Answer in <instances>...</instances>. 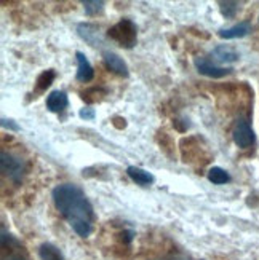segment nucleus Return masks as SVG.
<instances>
[{
  "label": "nucleus",
  "instance_id": "obj_20",
  "mask_svg": "<svg viewBox=\"0 0 259 260\" xmlns=\"http://www.w3.org/2000/svg\"><path fill=\"white\" fill-rule=\"evenodd\" d=\"M0 123H2V128H5V129H10V131H19V126L16 125V123L13 121V120H7V118H2L0 120Z\"/></svg>",
  "mask_w": 259,
  "mask_h": 260
},
{
  "label": "nucleus",
  "instance_id": "obj_22",
  "mask_svg": "<svg viewBox=\"0 0 259 260\" xmlns=\"http://www.w3.org/2000/svg\"><path fill=\"white\" fill-rule=\"evenodd\" d=\"M4 260H29L24 254L21 252H15V254H10L8 257H4Z\"/></svg>",
  "mask_w": 259,
  "mask_h": 260
},
{
  "label": "nucleus",
  "instance_id": "obj_13",
  "mask_svg": "<svg viewBox=\"0 0 259 260\" xmlns=\"http://www.w3.org/2000/svg\"><path fill=\"white\" fill-rule=\"evenodd\" d=\"M104 96H107V89L101 88V86H93V88H88L85 91L80 93V98L88 104H93L98 103V101H103Z\"/></svg>",
  "mask_w": 259,
  "mask_h": 260
},
{
  "label": "nucleus",
  "instance_id": "obj_15",
  "mask_svg": "<svg viewBox=\"0 0 259 260\" xmlns=\"http://www.w3.org/2000/svg\"><path fill=\"white\" fill-rule=\"evenodd\" d=\"M39 255L42 260H64L61 251L51 243H43L39 247Z\"/></svg>",
  "mask_w": 259,
  "mask_h": 260
},
{
  "label": "nucleus",
  "instance_id": "obj_18",
  "mask_svg": "<svg viewBox=\"0 0 259 260\" xmlns=\"http://www.w3.org/2000/svg\"><path fill=\"white\" fill-rule=\"evenodd\" d=\"M104 2L103 0H85L83 2V8L87 16H98L104 11Z\"/></svg>",
  "mask_w": 259,
  "mask_h": 260
},
{
  "label": "nucleus",
  "instance_id": "obj_7",
  "mask_svg": "<svg viewBox=\"0 0 259 260\" xmlns=\"http://www.w3.org/2000/svg\"><path fill=\"white\" fill-rule=\"evenodd\" d=\"M103 61H104V66L110 72H114V74H117L120 77H128L130 75L127 62L123 61L119 54H116L114 51H103Z\"/></svg>",
  "mask_w": 259,
  "mask_h": 260
},
{
  "label": "nucleus",
  "instance_id": "obj_19",
  "mask_svg": "<svg viewBox=\"0 0 259 260\" xmlns=\"http://www.w3.org/2000/svg\"><path fill=\"white\" fill-rule=\"evenodd\" d=\"M95 109L92 107H83L80 109V112H78V117H80L82 120H95Z\"/></svg>",
  "mask_w": 259,
  "mask_h": 260
},
{
  "label": "nucleus",
  "instance_id": "obj_8",
  "mask_svg": "<svg viewBox=\"0 0 259 260\" xmlns=\"http://www.w3.org/2000/svg\"><path fill=\"white\" fill-rule=\"evenodd\" d=\"M75 59H77V80L82 83H88L93 80L95 77V69L93 66L90 64V61L87 59V56L82 51L75 53Z\"/></svg>",
  "mask_w": 259,
  "mask_h": 260
},
{
  "label": "nucleus",
  "instance_id": "obj_3",
  "mask_svg": "<svg viewBox=\"0 0 259 260\" xmlns=\"http://www.w3.org/2000/svg\"><path fill=\"white\" fill-rule=\"evenodd\" d=\"M0 169H2V174L8 177L13 184H21L26 176L27 166L21 156L10 152H2L0 153Z\"/></svg>",
  "mask_w": 259,
  "mask_h": 260
},
{
  "label": "nucleus",
  "instance_id": "obj_4",
  "mask_svg": "<svg viewBox=\"0 0 259 260\" xmlns=\"http://www.w3.org/2000/svg\"><path fill=\"white\" fill-rule=\"evenodd\" d=\"M232 139L235 145L240 147V149H250L251 145L256 142V134L251 128L250 120L246 118H239L235 126L232 129Z\"/></svg>",
  "mask_w": 259,
  "mask_h": 260
},
{
  "label": "nucleus",
  "instance_id": "obj_10",
  "mask_svg": "<svg viewBox=\"0 0 259 260\" xmlns=\"http://www.w3.org/2000/svg\"><path fill=\"white\" fill-rule=\"evenodd\" d=\"M251 32V22L248 21H242L239 24H235L227 29H221L218 32V36L224 40H234V39H242L246 37Z\"/></svg>",
  "mask_w": 259,
  "mask_h": 260
},
{
  "label": "nucleus",
  "instance_id": "obj_2",
  "mask_svg": "<svg viewBox=\"0 0 259 260\" xmlns=\"http://www.w3.org/2000/svg\"><path fill=\"white\" fill-rule=\"evenodd\" d=\"M107 37L110 40H114L116 43H119L122 48L130 50L133 47H136V43H138V27L131 19L123 18L117 24L109 27Z\"/></svg>",
  "mask_w": 259,
  "mask_h": 260
},
{
  "label": "nucleus",
  "instance_id": "obj_17",
  "mask_svg": "<svg viewBox=\"0 0 259 260\" xmlns=\"http://www.w3.org/2000/svg\"><path fill=\"white\" fill-rule=\"evenodd\" d=\"M218 5H219L221 15L226 19H234L237 16V13L240 11V7H242L240 2H232V0H226V2L221 0V2H218Z\"/></svg>",
  "mask_w": 259,
  "mask_h": 260
},
{
  "label": "nucleus",
  "instance_id": "obj_1",
  "mask_svg": "<svg viewBox=\"0 0 259 260\" xmlns=\"http://www.w3.org/2000/svg\"><path fill=\"white\" fill-rule=\"evenodd\" d=\"M53 203L72 230L87 238L92 235L95 225V211L83 190L75 184H61L53 188Z\"/></svg>",
  "mask_w": 259,
  "mask_h": 260
},
{
  "label": "nucleus",
  "instance_id": "obj_16",
  "mask_svg": "<svg viewBox=\"0 0 259 260\" xmlns=\"http://www.w3.org/2000/svg\"><path fill=\"white\" fill-rule=\"evenodd\" d=\"M208 180L215 185H222V184L231 182V176L226 169H222L219 166H213L208 171Z\"/></svg>",
  "mask_w": 259,
  "mask_h": 260
},
{
  "label": "nucleus",
  "instance_id": "obj_5",
  "mask_svg": "<svg viewBox=\"0 0 259 260\" xmlns=\"http://www.w3.org/2000/svg\"><path fill=\"white\" fill-rule=\"evenodd\" d=\"M194 66L198 74L210 77V78H222L232 74L231 67L216 66L210 58H205V56H197V58H194Z\"/></svg>",
  "mask_w": 259,
  "mask_h": 260
},
{
  "label": "nucleus",
  "instance_id": "obj_21",
  "mask_svg": "<svg viewBox=\"0 0 259 260\" xmlns=\"http://www.w3.org/2000/svg\"><path fill=\"white\" fill-rule=\"evenodd\" d=\"M159 260H192V258L184 255V254H173V255H168V257H163V258H159Z\"/></svg>",
  "mask_w": 259,
  "mask_h": 260
},
{
  "label": "nucleus",
  "instance_id": "obj_9",
  "mask_svg": "<svg viewBox=\"0 0 259 260\" xmlns=\"http://www.w3.org/2000/svg\"><path fill=\"white\" fill-rule=\"evenodd\" d=\"M211 61L218 64H232L235 61H239V53L234 48H231L229 45H218V47L211 51Z\"/></svg>",
  "mask_w": 259,
  "mask_h": 260
},
{
  "label": "nucleus",
  "instance_id": "obj_11",
  "mask_svg": "<svg viewBox=\"0 0 259 260\" xmlns=\"http://www.w3.org/2000/svg\"><path fill=\"white\" fill-rule=\"evenodd\" d=\"M67 106H69V98L61 89H54L47 98V109L53 114H60L67 109Z\"/></svg>",
  "mask_w": 259,
  "mask_h": 260
},
{
  "label": "nucleus",
  "instance_id": "obj_12",
  "mask_svg": "<svg viewBox=\"0 0 259 260\" xmlns=\"http://www.w3.org/2000/svg\"><path fill=\"white\" fill-rule=\"evenodd\" d=\"M127 174L133 180V182H136L141 187L152 185L154 180H155V177L149 171H144V169H141L138 166H128L127 168Z\"/></svg>",
  "mask_w": 259,
  "mask_h": 260
},
{
  "label": "nucleus",
  "instance_id": "obj_6",
  "mask_svg": "<svg viewBox=\"0 0 259 260\" xmlns=\"http://www.w3.org/2000/svg\"><path fill=\"white\" fill-rule=\"evenodd\" d=\"M77 34H78V37L85 40L88 45H92V47L104 45L103 34L99 32V27L92 24V22H80V24L77 26Z\"/></svg>",
  "mask_w": 259,
  "mask_h": 260
},
{
  "label": "nucleus",
  "instance_id": "obj_14",
  "mask_svg": "<svg viewBox=\"0 0 259 260\" xmlns=\"http://www.w3.org/2000/svg\"><path fill=\"white\" fill-rule=\"evenodd\" d=\"M56 78V72L53 69H48V71H43L36 80V91L37 93H43L47 91V89L51 86V83L54 82Z\"/></svg>",
  "mask_w": 259,
  "mask_h": 260
}]
</instances>
